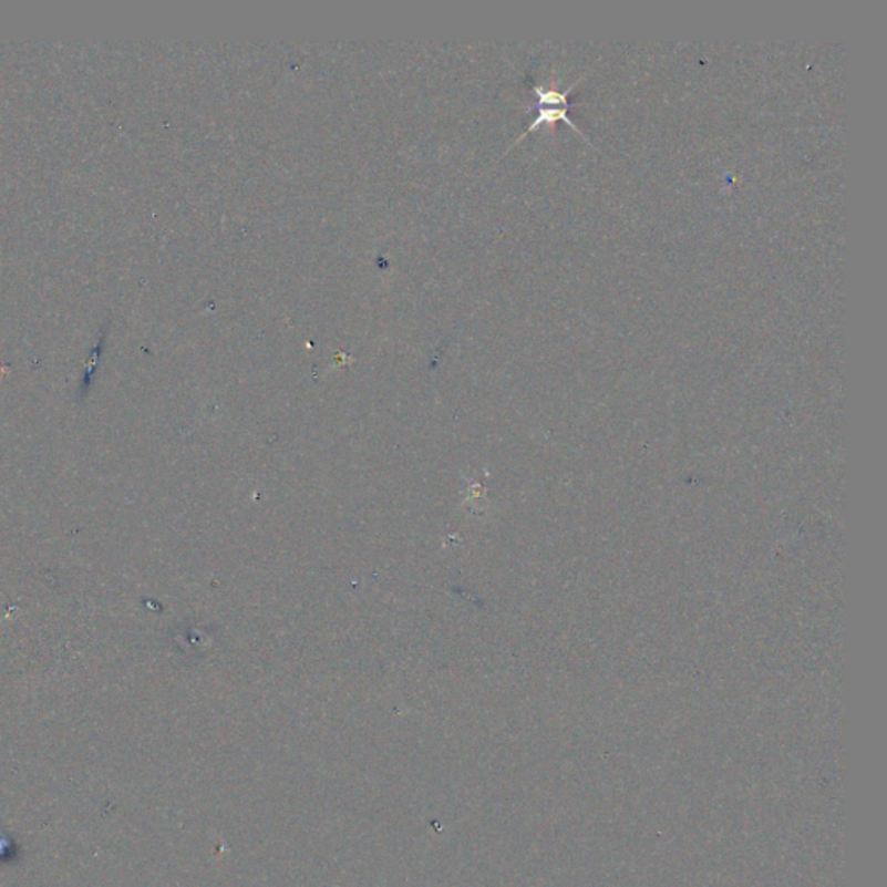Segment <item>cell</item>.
Returning a JSON list of instances; mask_svg holds the SVG:
<instances>
[{
    "mask_svg": "<svg viewBox=\"0 0 887 887\" xmlns=\"http://www.w3.org/2000/svg\"><path fill=\"white\" fill-rule=\"evenodd\" d=\"M586 79V75L579 76V79L570 85L569 89H566L564 92L555 91V89H543V87H534V92H536L537 96V116L534 120L533 125L527 128V132L534 131V128L542 127V125H551L555 122H566L570 128L574 131L579 132L582 137L589 143V137L586 136L582 128L577 127L576 122L569 116L570 103H569V94L577 87L579 82Z\"/></svg>",
    "mask_w": 887,
    "mask_h": 887,
    "instance_id": "cell-1",
    "label": "cell"
},
{
    "mask_svg": "<svg viewBox=\"0 0 887 887\" xmlns=\"http://www.w3.org/2000/svg\"><path fill=\"white\" fill-rule=\"evenodd\" d=\"M12 858H17V844L4 832H0V862H11Z\"/></svg>",
    "mask_w": 887,
    "mask_h": 887,
    "instance_id": "cell-2",
    "label": "cell"
}]
</instances>
